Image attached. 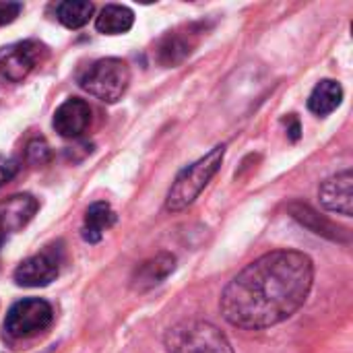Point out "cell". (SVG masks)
<instances>
[{"mask_svg":"<svg viewBox=\"0 0 353 353\" xmlns=\"http://www.w3.org/2000/svg\"><path fill=\"white\" fill-rule=\"evenodd\" d=\"M116 223V213L114 209L99 201V203H93L87 213H85V223H83V240L89 242V244H97L101 242L103 234Z\"/></svg>","mask_w":353,"mask_h":353,"instance_id":"cell-13","label":"cell"},{"mask_svg":"<svg viewBox=\"0 0 353 353\" xmlns=\"http://www.w3.org/2000/svg\"><path fill=\"white\" fill-rule=\"evenodd\" d=\"M23 6L19 2H0V27L12 23L21 14Z\"/></svg>","mask_w":353,"mask_h":353,"instance_id":"cell-20","label":"cell"},{"mask_svg":"<svg viewBox=\"0 0 353 353\" xmlns=\"http://www.w3.org/2000/svg\"><path fill=\"white\" fill-rule=\"evenodd\" d=\"M321 203L325 209L352 217L353 213V176L352 170H345L341 174L331 176L329 180L323 182L319 190Z\"/></svg>","mask_w":353,"mask_h":353,"instance_id":"cell-10","label":"cell"},{"mask_svg":"<svg viewBox=\"0 0 353 353\" xmlns=\"http://www.w3.org/2000/svg\"><path fill=\"white\" fill-rule=\"evenodd\" d=\"M79 85L99 101L116 103L130 85V68L120 58H101L81 74Z\"/></svg>","mask_w":353,"mask_h":353,"instance_id":"cell-4","label":"cell"},{"mask_svg":"<svg viewBox=\"0 0 353 353\" xmlns=\"http://www.w3.org/2000/svg\"><path fill=\"white\" fill-rule=\"evenodd\" d=\"M93 2H87V0H66V2H60L56 6V17L58 21L68 27V29H81L89 23V19L93 17Z\"/></svg>","mask_w":353,"mask_h":353,"instance_id":"cell-16","label":"cell"},{"mask_svg":"<svg viewBox=\"0 0 353 353\" xmlns=\"http://www.w3.org/2000/svg\"><path fill=\"white\" fill-rule=\"evenodd\" d=\"M165 347L170 353H236L230 339L205 321H184L170 329Z\"/></svg>","mask_w":353,"mask_h":353,"instance_id":"cell-3","label":"cell"},{"mask_svg":"<svg viewBox=\"0 0 353 353\" xmlns=\"http://www.w3.org/2000/svg\"><path fill=\"white\" fill-rule=\"evenodd\" d=\"M225 157V145H217L211 149L205 157L194 161L192 165L184 168L178 178L174 180L172 188L165 196V209L172 213H178L186 207H190L199 194L207 188V184L213 180V176L219 172Z\"/></svg>","mask_w":353,"mask_h":353,"instance_id":"cell-2","label":"cell"},{"mask_svg":"<svg viewBox=\"0 0 353 353\" xmlns=\"http://www.w3.org/2000/svg\"><path fill=\"white\" fill-rule=\"evenodd\" d=\"M60 273V261L54 252L46 250L23 261L14 271V281L21 288H46Z\"/></svg>","mask_w":353,"mask_h":353,"instance_id":"cell-7","label":"cell"},{"mask_svg":"<svg viewBox=\"0 0 353 353\" xmlns=\"http://www.w3.org/2000/svg\"><path fill=\"white\" fill-rule=\"evenodd\" d=\"M196 35H199V31H194L192 27H188L186 31H170L157 46V60L163 66L180 64L194 50Z\"/></svg>","mask_w":353,"mask_h":353,"instance_id":"cell-12","label":"cell"},{"mask_svg":"<svg viewBox=\"0 0 353 353\" xmlns=\"http://www.w3.org/2000/svg\"><path fill=\"white\" fill-rule=\"evenodd\" d=\"M292 213L298 221H302L306 228H310L312 232L316 234H323V236H331V238H339V230L333 228L327 219H321L312 209L308 207H302V205H294L292 207Z\"/></svg>","mask_w":353,"mask_h":353,"instance_id":"cell-17","label":"cell"},{"mask_svg":"<svg viewBox=\"0 0 353 353\" xmlns=\"http://www.w3.org/2000/svg\"><path fill=\"white\" fill-rule=\"evenodd\" d=\"M174 269H176V256L170 252H159L134 269L130 277V288L134 292H149L155 285L163 283L174 273Z\"/></svg>","mask_w":353,"mask_h":353,"instance_id":"cell-11","label":"cell"},{"mask_svg":"<svg viewBox=\"0 0 353 353\" xmlns=\"http://www.w3.org/2000/svg\"><path fill=\"white\" fill-rule=\"evenodd\" d=\"M27 161L33 165H43L50 161V145L43 139H33L27 143Z\"/></svg>","mask_w":353,"mask_h":353,"instance_id":"cell-18","label":"cell"},{"mask_svg":"<svg viewBox=\"0 0 353 353\" xmlns=\"http://www.w3.org/2000/svg\"><path fill=\"white\" fill-rule=\"evenodd\" d=\"M134 25V12L124 4H108L95 17V29L103 35H122Z\"/></svg>","mask_w":353,"mask_h":353,"instance_id":"cell-14","label":"cell"},{"mask_svg":"<svg viewBox=\"0 0 353 353\" xmlns=\"http://www.w3.org/2000/svg\"><path fill=\"white\" fill-rule=\"evenodd\" d=\"M343 99V89L333 79H323L308 97V110L316 116H329L339 108Z\"/></svg>","mask_w":353,"mask_h":353,"instance_id":"cell-15","label":"cell"},{"mask_svg":"<svg viewBox=\"0 0 353 353\" xmlns=\"http://www.w3.org/2000/svg\"><path fill=\"white\" fill-rule=\"evenodd\" d=\"M54 323L52 306L41 298H27L17 302L4 321V331L12 339H31L48 331Z\"/></svg>","mask_w":353,"mask_h":353,"instance_id":"cell-5","label":"cell"},{"mask_svg":"<svg viewBox=\"0 0 353 353\" xmlns=\"http://www.w3.org/2000/svg\"><path fill=\"white\" fill-rule=\"evenodd\" d=\"M91 124V108L85 99L70 97L66 99L54 114L52 126L64 139L81 137Z\"/></svg>","mask_w":353,"mask_h":353,"instance_id":"cell-8","label":"cell"},{"mask_svg":"<svg viewBox=\"0 0 353 353\" xmlns=\"http://www.w3.org/2000/svg\"><path fill=\"white\" fill-rule=\"evenodd\" d=\"M19 174V161L12 157H0V186L10 182Z\"/></svg>","mask_w":353,"mask_h":353,"instance_id":"cell-19","label":"cell"},{"mask_svg":"<svg viewBox=\"0 0 353 353\" xmlns=\"http://www.w3.org/2000/svg\"><path fill=\"white\" fill-rule=\"evenodd\" d=\"M43 46L27 39L12 43L0 52V81L2 83H21L41 60Z\"/></svg>","mask_w":353,"mask_h":353,"instance_id":"cell-6","label":"cell"},{"mask_svg":"<svg viewBox=\"0 0 353 353\" xmlns=\"http://www.w3.org/2000/svg\"><path fill=\"white\" fill-rule=\"evenodd\" d=\"M39 203L31 194H12L0 203V238L23 230L37 213Z\"/></svg>","mask_w":353,"mask_h":353,"instance_id":"cell-9","label":"cell"},{"mask_svg":"<svg viewBox=\"0 0 353 353\" xmlns=\"http://www.w3.org/2000/svg\"><path fill=\"white\" fill-rule=\"evenodd\" d=\"M314 263L298 250H273L244 267L223 290V319L244 331H263L292 319L308 300Z\"/></svg>","mask_w":353,"mask_h":353,"instance_id":"cell-1","label":"cell"},{"mask_svg":"<svg viewBox=\"0 0 353 353\" xmlns=\"http://www.w3.org/2000/svg\"><path fill=\"white\" fill-rule=\"evenodd\" d=\"M285 124H288V137L296 143L300 139V122H298V118L292 114V116L285 118Z\"/></svg>","mask_w":353,"mask_h":353,"instance_id":"cell-21","label":"cell"}]
</instances>
